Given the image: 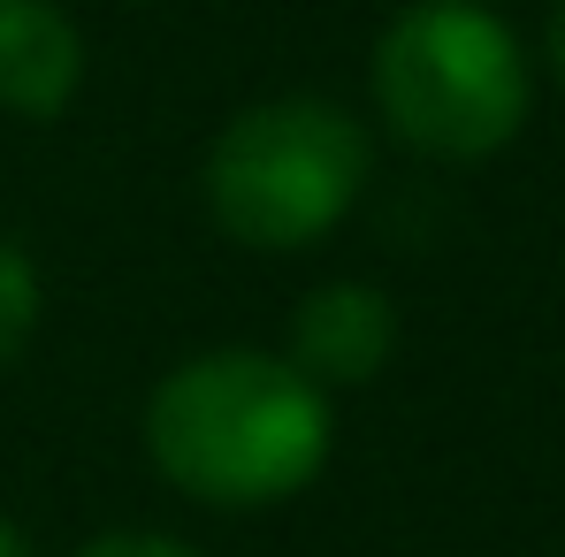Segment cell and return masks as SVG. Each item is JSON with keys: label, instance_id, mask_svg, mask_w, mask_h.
<instances>
[{"label": "cell", "instance_id": "cell-7", "mask_svg": "<svg viewBox=\"0 0 565 557\" xmlns=\"http://www.w3.org/2000/svg\"><path fill=\"white\" fill-rule=\"evenodd\" d=\"M77 557H199V550L169 543V535H99V543H85Z\"/></svg>", "mask_w": 565, "mask_h": 557}, {"label": "cell", "instance_id": "cell-4", "mask_svg": "<svg viewBox=\"0 0 565 557\" xmlns=\"http://www.w3.org/2000/svg\"><path fill=\"white\" fill-rule=\"evenodd\" d=\"M397 344V313L367 282H329L290 313V367L306 382H367Z\"/></svg>", "mask_w": 565, "mask_h": 557}, {"label": "cell", "instance_id": "cell-5", "mask_svg": "<svg viewBox=\"0 0 565 557\" xmlns=\"http://www.w3.org/2000/svg\"><path fill=\"white\" fill-rule=\"evenodd\" d=\"M85 85V39L54 0H0V107L46 122Z\"/></svg>", "mask_w": 565, "mask_h": 557}, {"label": "cell", "instance_id": "cell-8", "mask_svg": "<svg viewBox=\"0 0 565 557\" xmlns=\"http://www.w3.org/2000/svg\"><path fill=\"white\" fill-rule=\"evenodd\" d=\"M551 62H558V77H565V0L551 8Z\"/></svg>", "mask_w": 565, "mask_h": 557}, {"label": "cell", "instance_id": "cell-3", "mask_svg": "<svg viewBox=\"0 0 565 557\" xmlns=\"http://www.w3.org/2000/svg\"><path fill=\"white\" fill-rule=\"evenodd\" d=\"M367 191V130L329 99H260L206 153V206L237 245L298 253Z\"/></svg>", "mask_w": 565, "mask_h": 557}, {"label": "cell", "instance_id": "cell-2", "mask_svg": "<svg viewBox=\"0 0 565 557\" xmlns=\"http://www.w3.org/2000/svg\"><path fill=\"white\" fill-rule=\"evenodd\" d=\"M367 77L382 122L436 161H481L512 146V130L527 122V54L473 0L405 8L382 31Z\"/></svg>", "mask_w": 565, "mask_h": 557}, {"label": "cell", "instance_id": "cell-6", "mask_svg": "<svg viewBox=\"0 0 565 557\" xmlns=\"http://www.w3.org/2000/svg\"><path fill=\"white\" fill-rule=\"evenodd\" d=\"M31 321H39V276H31V260L0 237V367L23 352Z\"/></svg>", "mask_w": 565, "mask_h": 557}, {"label": "cell", "instance_id": "cell-9", "mask_svg": "<svg viewBox=\"0 0 565 557\" xmlns=\"http://www.w3.org/2000/svg\"><path fill=\"white\" fill-rule=\"evenodd\" d=\"M0 557H31V543H23V535H15L8 519H0Z\"/></svg>", "mask_w": 565, "mask_h": 557}, {"label": "cell", "instance_id": "cell-1", "mask_svg": "<svg viewBox=\"0 0 565 557\" xmlns=\"http://www.w3.org/2000/svg\"><path fill=\"white\" fill-rule=\"evenodd\" d=\"M146 451L199 504H282L329 465V397L276 352H206L153 389Z\"/></svg>", "mask_w": 565, "mask_h": 557}]
</instances>
